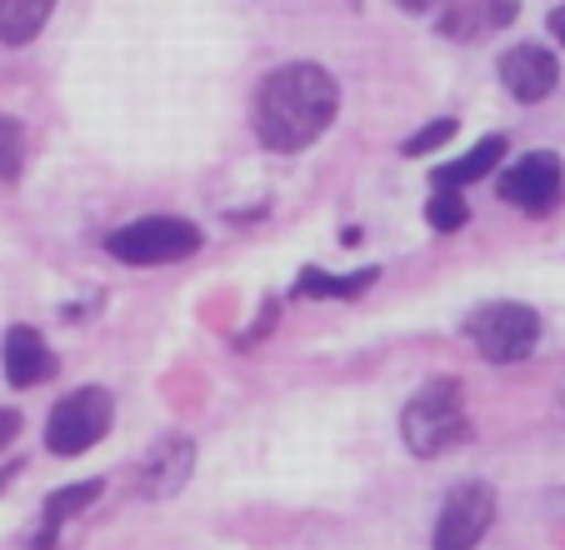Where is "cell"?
<instances>
[{"mask_svg":"<svg viewBox=\"0 0 565 550\" xmlns=\"http://www.w3.org/2000/svg\"><path fill=\"white\" fill-rule=\"evenodd\" d=\"M25 170V126L15 116H0V180H15Z\"/></svg>","mask_w":565,"mask_h":550,"instance_id":"obj_14","label":"cell"},{"mask_svg":"<svg viewBox=\"0 0 565 550\" xmlns=\"http://www.w3.org/2000/svg\"><path fill=\"white\" fill-rule=\"evenodd\" d=\"M0 360H6V381H11L15 391H31V385H41V381L55 376V350L45 346L41 330H31V326L6 330V350H0Z\"/></svg>","mask_w":565,"mask_h":550,"instance_id":"obj_9","label":"cell"},{"mask_svg":"<svg viewBox=\"0 0 565 550\" xmlns=\"http://www.w3.org/2000/svg\"><path fill=\"white\" fill-rule=\"evenodd\" d=\"M96 496H100V480H81V486L55 490V496L45 500V526H61L65 516H75V510H86Z\"/></svg>","mask_w":565,"mask_h":550,"instance_id":"obj_15","label":"cell"},{"mask_svg":"<svg viewBox=\"0 0 565 550\" xmlns=\"http://www.w3.org/2000/svg\"><path fill=\"white\" fill-rule=\"evenodd\" d=\"M335 110H341V85L331 71H320L310 61L280 65L276 75H266L256 96V136L266 140V150L296 156L310 140H320Z\"/></svg>","mask_w":565,"mask_h":550,"instance_id":"obj_1","label":"cell"},{"mask_svg":"<svg viewBox=\"0 0 565 550\" xmlns=\"http://www.w3.org/2000/svg\"><path fill=\"white\" fill-rule=\"evenodd\" d=\"M15 431H21V415H15V411H0V445H11Z\"/></svg>","mask_w":565,"mask_h":550,"instance_id":"obj_18","label":"cell"},{"mask_svg":"<svg viewBox=\"0 0 565 550\" xmlns=\"http://www.w3.org/2000/svg\"><path fill=\"white\" fill-rule=\"evenodd\" d=\"M110 431V395L100 385H86V391H71L61 405L51 411V425H45V445L55 455H81Z\"/></svg>","mask_w":565,"mask_h":550,"instance_id":"obj_6","label":"cell"},{"mask_svg":"<svg viewBox=\"0 0 565 550\" xmlns=\"http://www.w3.org/2000/svg\"><path fill=\"white\" fill-rule=\"evenodd\" d=\"M11 476H21V466H6V470H0V490H6V480H11Z\"/></svg>","mask_w":565,"mask_h":550,"instance_id":"obj_20","label":"cell"},{"mask_svg":"<svg viewBox=\"0 0 565 550\" xmlns=\"http://www.w3.org/2000/svg\"><path fill=\"white\" fill-rule=\"evenodd\" d=\"M401 435L416 455H440L466 441V395L456 381H426L401 411Z\"/></svg>","mask_w":565,"mask_h":550,"instance_id":"obj_2","label":"cell"},{"mask_svg":"<svg viewBox=\"0 0 565 550\" xmlns=\"http://www.w3.org/2000/svg\"><path fill=\"white\" fill-rule=\"evenodd\" d=\"M551 35L565 45V6H555V11H551Z\"/></svg>","mask_w":565,"mask_h":550,"instance_id":"obj_19","label":"cell"},{"mask_svg":"<svg viewBox=\"0 0 565 550\" xmlns=\"http://www.w3.org/2000/svg\"><path fill=\"white\" fill-rule=\"evenodd\" d=\"M106 251L126 265H175L201 251V225L181 221V215H146V221L120 225L106 241Z\"/></svg>","mask_w":565,"mask_h":550,"instance_id":"obj_3","label":"cell"},{"mask_svg":"<svg viewBox=\"0 0 565 550\" xmlns=\"http://www.w3.org/2000/svg\"><path fill=\"white\" fill-rule=\"evenodd\" d=\"M491 520H495L491 486L466 480V486H456V490H450V500L440 506L436 540H430V550H476L480 536L491 530Z\"/></svg>","mask_w":565,"mask_h":550,"instance_id":"obj_7","label":"cell"},{"mask_svg":"<svg viewBox=\"0 0 565 550\" xmlns=\"http://www.w3.org/2000/svg\"><path fill=\"white\" fill-rule=\"evenodd\" d=\"M401 6H416V11H420V6H430V0H401Z\"/></svg>","mask_w":565,"mask_h":550,"instance_id":"obj_21","label":"cell"},{"mask_svg":"<svg viewBox=\"0 0 565 550\" xmlns=\"http://www.w3.org/2000/svg\"><path fill=\"white\" fill-rule=\"evenodd\" d=\"M466 330L486 360L511 366V360H525L535 350V340H541V316H535L531 306H521V300H491V306H480L476 316H470Z\"/></svg>","mask_w":565,"mask_h":550,"instance_id":"obj_4","label":"cell"},{"mask_svg":"<svg viewBox=\"0 0 565 550\" xmlns=\"http://www.w3.org/2000/svg\"><path fill=\"white\" fill-rule=\"evenodd\" d=\"M55 0H0V41L6 45H31L45 31Z\"/></svg>","mask_w":565,"mask_h":550,"instance_id":"obj_12","label":"cell"},{"mask_svg":"<svg viewBox=\"0 0 565 550\" xmlns=\"http://www.w3.org/2000/svg\"><path fill=\"white\" fill-rule=\"evenodd\" d=\"M501 85L515 101H545L561 85V61H555L545 45H515L501 55Z\"/></svg>","mask_w":565,"mask_h":550,"instance_id":"obj_8","label":"cell"},{"mask_svg":"<svg viewBox=\"0 0 565 550\" xmlns=\"http://www.w3.org/2000/svg\"><path fill=\"white\" fill-rule=\"evenodd\" d=\"M426 221L436 225V231H460V225L470 221L466 195H460V191H436V195H430V205H426Z\"/></svg>","mask_w":565,"mask_h":550,"instance_id":"obj_16","label":"cell"},{"mask_svg":"<svg viewBox=\"0 0 565 550\" xmlns=\"http://www.w3.org/2000/svg\"><path fill=\"white\" fill-rule=\"evenodd\" d=\"M375 281V271H355V275H326V271H306L300 275V296H361Z\"/></svg>","mask_w":565,"mask_h":550,"instance_id":"obj_13","label":"cell"},{"mask_svg":"<svg viewBox=\"0 0 565 550\" xmlns=\"http://www.w3.org/2000/svg\"><path fill=\"white\" fill-rule=\"evenodd\" d=\"M191 466H195V445L185 435L160 441L146 461V476H140L146 480V496H175L185 486V476H191Z\"/></svg>","mask_w":565,"mask_h":550,"instance_id":"obj_10","label":"cell"},{"mask_svg":"<svg viewBox=\"0 0 565 550\" xmlns=\"http://www.w3.org/2000/svg\"><path fill=\"white\" fill-rule=\"evenodd\" d=\"M450 136H456V120H450V116H446V120H430L426 130H416V136L406 140V156H430V150L446 146Z\"/></svg>","mask_w":565,"mask_h":550,"instance_id":"obj_17","label":"cell"},{"mask_svg":"<svg viewBox=\"0 0 565 550\" xmlns=\"http://www.w3.org/2000/svg\"><path fill=\"white\" fill-rule=\"evenodd\" d=\"M495 191H501L505 205H515V211H525V215L555 211V205L565 201V166H561V156H551V150H531V156H521L515 166L501 170Z\"/></svg>","mask_w":565,"mask_h":550,"instance_id":"obj_5","label":"cell"},{"mask_svg":"<svg viewBox=\"0 0 565 550\" xmlns=\"http://www.w3.org/2000/svg\"><path fill=\"white\" fill-rule=\"evenodd\" d=\"M501 156H505V136H486L480 146H470L460 160H450V166H440L436 176V191H466L470 180H486L495 166H501Z\"/></svg>","mask_w":565,"mask_h":550,"instance_id":"obj_11","label":"cell"}]
</instances>
